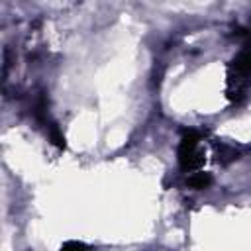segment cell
Listing matches in <instances>:
<instances>
[{
    "instance_id": "cell-1",
    "label": "cell",
    "mask_w": 251,
    "mask_h": 251,
    "mask_svg": "<svg viewBox=\"0 0 251 251\" xmlns=\"http://www.w3.org/2000/svg\"><path fill=\"white\" fill-rule=\"evenodd\" d=\"M251 80V39L245 41L241 51L231 59L227 67V88L226 94L229 102H241L245 98L247 86Z\"/></svg>"
},
{
    "instance_id": "cell-2",
    "label": "cell",
    "mask_w": 251,
    "mask_h": 251,
    "mask_svg": "<svg viewBox=\"0 0 251 251\" xmlns=\"http://www.w3.org/2000/svg\"><path fill=\"white\" fill-rule=\"evenodd\" d=\"M200 133L196 129H184L182 139L178 143V165L184 173H196L200 171L204 163V153L198 149Z\"/></svg>"
},
{
    "instance_id": "cell-3",
    "label": "cell",
    "mask_w": 251,
    "mask_h": 251,
    "mask_svg": "<svg viewBox=\"0 0 251 251\" xmlns=\"http://www.w3.org/2000/svg\"><path fill=\"white\" fill-rule=\"evenodd\" d=\"M186 184L190 188H196V190H202V188H208L212 184V175L210 173H204V171H196L188 176Z\"/></svg>"
},
{
    "instance_id": "cell-6",
    "label": "cell",
    "mask_w": 251,
    "mask_h": 251,
    "mask_svg": "<svg viewBox=\"0 0 251 251\" xmlns=\"http://www.w3.org/2000/svg\"><path fill=\"white\" fill-rule=\"evenodd\" d=\"M59 251H88V247L82 241H65Z\"/></svg>"
},
{
    "instance_id": "cell-5",
    "label": "cell",
    "mask_w": 251,
    "mask_h": 251,
    "mask_svg": "<svg viewBox=\"0 0 251 251\" xmlns=\"http://www.w3.org/2000/svg\"><path fill=\"white\" fill-rule=\"evenodd\" d=\"M49 135H51V141L59 147V149H65V135L61 133V129L55 126V124H49Z\"/></svg>"
},
{
    "instance_id": "cell-4",
    "label": "cell",
    "mask_w": 251,
    "mask_h": 251,
    "mask_svg": "<svg viewBox=\"0 0 251 251\" xmlns=\"http://www.w3.org/2000/svg\"><path fill=\"white\" fill-rule=\"evenodd\" d=\"M216 157H218V163H222V165H229L231 161L237 159V151H235L231 145L218 143V145H216Z\"/></svg>"
}]
</instances>
